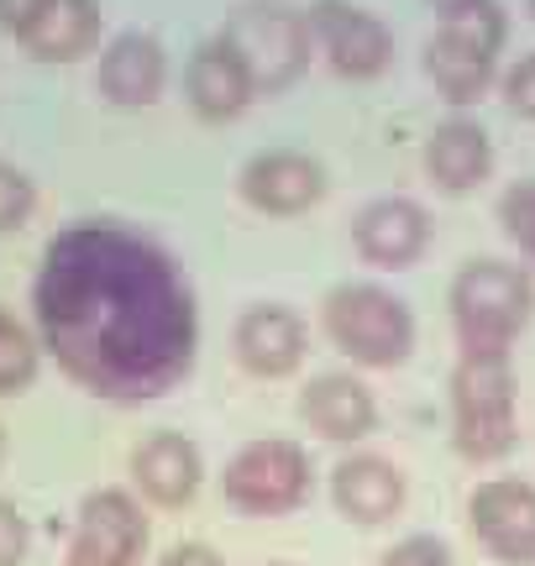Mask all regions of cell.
I'll return each mask as SVG.
<instances>
[{
	"label": "cell",
	"mask_w": 535,
	"mask_h": 566,
	"mask_svg": "<svg viewBox=\"0 0 535 566\" xmlns=\"http://www.w3.org/2000/svg\"><path fill=\"white\" fill-rule=\"evenodd\" d=\"M32 378H38V342L11 310H0V394H21L32 388Z\"/></svg>",
	"instance_id": "21"
},
{
	"label": "cell",
	"mask_w": 535,
	"mask_h": 566,
	"mask_svg": "<svg viewBox=\"0 0 535 566\" xmlns=\"http://www.w3.org/2000/svg\"><path fill=\"white\" fill-rule=\"evenodd\" d=\"M101 27H105L101 0H48L17 42L38 63H74L101 42Z\"/></svg>",
	"instance_id": "20"
},
{
	"label": "cell",
	"mask_w": 535,
	"mask_h": 566,
	"mask_svg": "<svg viewBox=\"0 0 535 566\" xmlns=\"http://www.w3.org/2000/svg\"><path fill=\"white\" fill-rule=\"evenodd\" d=\"M321 321L331 346L363 367H399L415 352L410 304L384 283H336L321 304Z\"/></svg>",
	"instance_id": "5"
},
{
	"label": "cell",
	"mask_w": 535,
	"mask_h": 566,
	"mask_svg": "<svg viewBox=\"0 0 535 566\" xmlns=\"http://www.w3.org/2000/svg\"><path fill=\"white\" fill-rule=\"evenodd\" d=\"M510 38V17L499 0H483L473 11H457L436 27L426 42V74L447 105H478L499 80V53Z\"/></svg>",
	"instance_id": "4"
},
{
	"label": "cell",
	"mask_w": 535,
	"mask_h": 566,
	"mask_svg": "<svg viewBox=\"0 0 535 566\" xmlns=\"http://www.w3.org/2000/svg\"><path fill=\"white\" fill-rule=\"evenodd\" d=\"M268 566H289V562H268Z\"/></svg>",
	"instance_id": "32"
},
{
	"label": "cell",
	"mask_w": 535,
	"mask_h": 566,
	"mask_svg": "<svg viewBox=\"0 0 535 566\" xmlns=\"http://www.w3.org/2000/svg\"><path fill=\"white\" fill-rule=\"evenodd\" d=\"M231 346L252 378H289L305 363V321L289 304H252V310H242Z\"/></svg>",
	"instance_id": "14"
},
{
	"label": "cell",
	"mask_w": 535,
	"mask_h": 566,
	"mask_svg": "<svg viewBox=\"0 0 535 566\" xmlns=\"http://www.w3.org/2000/svg\"><path fill=\"white\" fill-rule=\"evenodd\" d=\"M378 566H452V546L441 535H410L384 556Z\"/></svg>",
	"instance_id": "25"
},
{
	"label": "cell",
	"mask_w": 535,
	"mask_h": 566,
	"mask_svg": "<svg viewBox=\"0 0 535 566\" xmlns=\"http://www.w3.org/2000/svg\"><path fill=\"white\" fill-rule=\"evenodd\" d=\"M468 525L478 546L504 566H535V483L489 478L468 499Z\"/></svg>",
	"instance_id": "10"
},
{
	"label": "cell",
	"mask_w": 535,
	"mask_h": 566,
	"mask_svg": "<svg viewBox=\"0 0 535 566\" xmlns=\"http://www.w3.org/2000/svg\"><path fill=\"white\" fill-rule=\"evenodd\" d=\"M48 0H0V27L11 32V38H21L27 27H32V17H38Z\"/></svg>",
	"instance_id": "27"
},
{
	"label": "cell",
	"mask_w": 535,
	"mask_h": 566,
	"mask_svg": "<svg viewBox=\"0 0 535 566\" xmlns=\"http://www.w3.org/2000/svg\"><path fill=\"white\" fill-rule=\"evenodd\" d=\"M520 436L510 357H462L452 373V441L468 462L510 457Z\"/></svg>",
	"instance_id": "6"
},
{
	"label": "cell",
	"mask_w": 535,
	"mask_h": 566,
	"mask_svg": "<svg viewBox=\"0 0 535 566\" xmlns=\"http://www.w3.org/2000/svg\"><path fill=\"white\" fill-rule=\"evenodd\" d=\"M426 6H431L436 17L447 21V17H457V11H473V6H483V0H426Z\"/></svg>",
	"instance_id": "29"
},
{
	"label": "cell",
	"mask_w": 535,
	"mask_h": 566,
	"mask_svg": "<svg viewBox=\"0 0 535 566\" xmlns=\"http://www.w3.org/2000/svg\"><path fill=\"white\" fill-rule=\"evenodd\" d=\"M164 84H168L164 42L147 38V32H122V38L101 53V69H95L101 101L122 105V111H147V105H158Z\"/></svg>",
	"instance_id": "13"
},
{
	"label": "cell",
	"mask_w": 535,
	"mask_h": 566,
	"mask_svg": "<svg viewBox=\"0 0 535 566\" xmlns=\"http://www.w3.org/2000/svg\"><path fill=\"white\" fill-rule=\"evenodd\" d=\"M221 493L231 509L273 520V514H294L310 499V457L300 441L268 436L248 441L221 472Z\"/></svg>",
	"instance_id": "7"
},
{
	"label": "cell",
	"mask_w": 535,
	"mask_h": 566,
	"mask_svg": "<svg viewBox=\"0 0 535 566\" xmlns=\"http://www.w3.org/2000/svg\"><path fill=\"white\" fill-rule=\"evenodd\" d=\"M185 101H189V111H195L200 122H237V116L258 101V90H252L248 69L231 59L221 42H206V48H195V53H189Z\"/></svg>",
	"instance_id": "17"
},
{
	"label": "cell",
	"mask_w": 535,
	"mask_h": 566,
	"mask_svg": "<svg viewBox=\"0 0 535 566\" xmlns=\"http://www.w3.org/2000/svg\"><path fill=\"white\" fill-rule=\"evenodd\" d=\"M499 95L510 105V116L535 122V53H520V59L499 74Z\"/></svg>",
	"instance_id": "24"
},
{
	"label": "cell",
	"mask_w": 535,
	"mask_h": 566,
	"mask_svg": "<svg viewBox=\"0 0 535 566\" xmlns=\"http://www.w3.org/2000/svg\"><path fill=\"white\" fill-rule=\"evenodd\" d=\"M310 32H315V48L326 53V63L342 80H378L394 63V32L373 17L368 6L315 0L310 6Z\"/></svg>",
	"instance_id": "8"
},
{
	"label": "cell",
	"mask_w": 535,
	"mask_h": 566,
	"mask_svg": "<svg viewBox=\"0 0 535 566\" xmlns=\"http://www.w3.org/2000/svg\"><path fill=\"white\" fill-rule=\"evenodd\" d=\"M27 520L17 514V504H6L0 499V566H21V556H27Z\"/></svg>",
	"instance_id": "26"
},
{
	"label": "cell",
	"mask_w": 535,
	"mask_h": 566,
	"mask_svg": "<svg viewBox=\"0 0 535 566\" xmlns=\"http://www.w3.org/2000/svg\"><path fill=\"white\" fill-rule=\"evenodd\" d=\"M331 499L352 525H389L405 509V472L384 457H347L331 472Z\"/></svg>",
	"instance_id": "18"
},
{
	"label": "cell",
	"mask_w": 535,
	"mask_h": 566,
	"mask_svg": "<svg viewBox=\"0 0 535 566\" xmlns=\"http://www.w3.org/2000/svg\"><path fill=\"white\" fill-rule=\"evenodd\" d=\"M164 566H227V562H221L210 546H174L164 556Z\"/></svg>",
	"instance_id": "28"
},
{
	"label": "cell",
	"mask_w": 535,
	"mask_h": 566,
	"mask_svg": "<svg viewBox=\"0 0 535 566\" xmlns=\"http://www.w3.org/2000/svg\"><path fill=\"white\" fill-rule=\"evenodd\" d=\"M237 195L263 216H300L326 195V168L300 147H268L237 174Z\"/></svg>",
	"instance_id": "12"
},
{
	"label": "cell",
	"mask_w": 535,
	"mask_h": 566,
	"mask_svg": "<svg viewBox=\"0 0 535 566\" xmlns=\"http://www.w3.org/2000/svg\"><path fill=\"white\" fill-rule=\"evenodd\" d=\"M426 179L441 189V195H473L478 184L494 174V142L483 132V122L473 116H452V122H441L426 137Z\"/></svg>",
	"instance_id": "15"
},
{
	"label": "cell",
	"mask_w": 535,
	"mask_h": 566,
	"mask_svg": "<svg viewBox=\"0 0 535 566\" xmlns=\"http://www.w3.org/2000/svg\"><path fill=\"white\" fill-rule=\"evenodd\" d=\"M535 279L515 263L473 258L452 279V325L462 357H510L515 336L531 325Z\"/></svg>",
	"instance_id": "2"
},
{
	"label": "cell",
	"mask_w": 535,
	"mask_h": 566,
	"mask_svg": "<svg viewBox=\"0 0 535 566\" xmlns=\"http://www.w3.org/2000/svg\"><path fill=\"white\" fill-rule=\"evenodd\" d=\"M147 551V514L126 488H95L80 504L69 566H137Z\"/></svg>",
	"instance_id": "9"
},
{
	"label": "cell",
	"mask_w": 535,
	"mask_h": 566,
	"mask_svg": "<svg viewBox=\"0 0 535 566\" xmlns=\"http://www.w3.org/2000/svg\"><path fill=\"white\" fill-rule=\"evenodd\" d=\"M132 478L153 504L179 509L200 493V478H206V462H200V446L179 436V430H158L147 436L137 451H132Z\"/></svg>",
	"instance_id": "16"
},
{
	"label": "cell",
	"mask_w": 535,
	"mask_h": 566,
	"mask_svg": "<svg viewBox=\"0 0 535 566\" xmlns=\"http://www.w3.org/2000/svg\"><path fill=\"white\" fill-rule=\"evenodd\" d=\"M32 205H38L32 179L21 174L17 163H0V231H17V226H27Z\"/></svg>",
	"instance_id": "23"
},
{
	"label": "cell",
	"mask_w": 535,
	"mask_h": 566,
	"mask_svg": "<svg viewBox=\"0 0 535 566\" xmlns=\"http://www.w3.org/2000/svg\"><path fill=\"white\" fill-rule=\"evenodd\" d=\"M352 247L368 268H384V273H405L426 258L431 247V216L426 205L410 200V195H378L357 210L352 221Z\"/></svg>",
	"instance_id": "11"
},
{
	"label": "cell",
	"mask_w": 535,
	"mask_h": 566,
	"mask_svg": "<svg viewBox=\"0 0 535 566\" xmlns=\"http://www.w3.org/2000/svg\"><path fill=\"white\" fill-rule=\"evenodd\" d=\"M525 11H531V21H535V0H525Z\"/></svg>",
	"instance_id": "31"
},
{
	"label": "cell",
	"mask_w": 535,
	"mask_h": 566,
	"mask_svg": "<svg viewBox=\"0 0 535 566\" xmlns=\"http://www.w3.org/2000/svg\"><path fill=\"white\" fill-rule=\"evenodd\" d=\"M221 48L248 69V80L258 95H279L310 69V53H315V32H310V17L294 11L284 0H248L237 6L227 21H221Z\"/></svg>",
	"instance_id": "3"
},
{
	"label": "cell",
	"mask_w": 535,
	"mask_h": 566,
	"mask_svg": "<svg viewBox=\"0 0 535 566\" xmlns=\"http://www.w3.org/2000/svg\"><path fill=\"white\" fill-rule=\"evenodd\" d=\"M499 231L510 237V247H520V258L535 263V174L499 195Z\"/></svg>",
	"instance_id": "22"
},
{
	"label": "cell",
	"mask_w": 535,
	"mask_h": 566,
	"mask_svg": "<svg viewBox=\"0 0 535 566\" xmlns=\"http://www.w3.org/2000/svg\"><path fill=\"white\" fill-rule=\"evenodd\" d=\"M42 346L80 388L143 405L195 367V294L164 247L116 221H80L42 252L32 289Z\"/></svg>",
	"instance_id": "1"
},
{
	"label": "cell",
	"mask_w": 535,
	"mask_h": 566,
	"mask_svg": "<svg viewBox=\"0 0 535 566\" xmlns=\"http://www.w3.org/2000/svg\"><path fill=\"white\" fill-rule=\"evenodd\" d=\"M0 462H6V430H0Z\"/></svg>",
	"instance_id": "30"
},
{
	"label": "cell",
	"mask_w": 535,
	"mask_h": 566,
	"mask_svg": "<svg viewBox=\"0 0 535 566\" xmlns=\"http://www.w3.org/2000/svg\"><path fill=\"white\" fill-rule=\"evenodd\" d=\"M300 420L321 436V441H363L378 424L373 394L352 373H326L300 394Z\"/></svg>",
	"instance_id": "19"
}]
</instances>
